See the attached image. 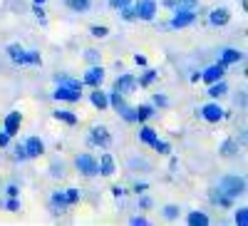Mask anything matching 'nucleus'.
Wrapping results in <instances>:
<instances>
[{
  "instance_id": "nucleus-56",
  "label": "nucleus",
  "mask_w": 248,
  "mask_h": 226,
  "mask_svg": "<svg viewBox=\"0 0 248 226\" xmlns=\"http://www.w3.org/2000/svg\"><path fill=\"white\" fill-rule=\"evenodd\" d=\"M169 157H171V154H169ZM169 167H171V169H176V167H179V159H176V157H171V161H169Z\"/></svg>"
},
{
  "instance_id": "nucleus-19",
  "label": "nucleus",
  "mask_w": 248,
  "mask_h": 226,
  "mask_svg": "<svg viewBox=\"0 0 248 226\" xmlns=\"http://www.w3.org/2000/svg\"><path fill=\"white\" fill-rule=\"evenodd\" d=\"M154 114H156V107L152 105V102H139V105H134V119H137V125L149 122Z\"/></svg>"
},
{
  "instance_id": "nucleus-35",
  "label": "nucleus",
  "mask_w": 248,
  "mask_h": 226,
  "mask_svg": "<svg viewBox=\"0 0 248 226\" xmlns=\"http://www.w3.org/2000/svg\"><path fill=\"white\" fill-rule=\"evenodd\" d=\"M119 20H124V23H137V13H134V5H124L119 8Z\"/></svg>"
},
{
  "instance_id": "nucleus-16",
  "label": "nucleus",
  "mask_w": 248,
  "mask_h": 226,
  "mask_svg": "<svg viewBox=\"0 0 248 226\" xmlns=\"http://www.w3.org/2000/svg\"><path fill=\"white\" fill-rule=\"evenodd\" d=\"M97 167H99V177H114V174H117V161H114V157H112L109 152L99 154Z\"/></svg>"
},
{
  "instance_id": "nucleus-10",
  "label": "nucleus",
  "mask_w": 248,
  "mask_h": 226,
  "mask_svg": "<svg viewBox=\"0 0 248 226\" xmlns=\"http://www.w3.org/2000/svg\"><path fill=\"white\" fill-rule=\"evenodd\" d=\"M112 90H114V92H122V95H132V92H137V75H132V72H122V75L112 82Z\"/></svg>"
},
{
  "instance_id": "nucleus-36",
  "label": "nucleus",
  "mask_w": 248,
  "mask_h": 226,
  "mask_svg": "<svg viewBox=\"0 0 248 226\" xmlns=\"http://www.w3.org/2000/svg\"><path fill=\"white\" fill-rule=\"evenodd\" d=\"M152 149H154L156 154H161V157H169V154H171V142H167V139H156Z\"/></svg>"
},
{
  "instance_id": "nucleus-14",
  "label": "nucleus",
  "mask_w": 248,
  "mask_h": 226,
  "mask_svg": "<svg viewBox=\"0 0 248 226\" xmlns=\"http://www.w3.org/2000/svg\"><path fill=\"white\" fill-rule=\"evenodd\" d=\"M243 60H246V55H243L241 48H223V50L218 52V63H223L226 67L238 65V63H243Z\"/></svg>"
},
{
  "instance_id": "nucleus-2",
  "label": "nucleus",
  "mask_w": 248,
  "mask_h": 226,
  "mask_svg": "<svg viewBox=\"0 0 248 226\" xmlns=\"http://www.w3.org/2000/svg\"><path fill=\"white\" fill-rule=\"evenodd\" d=\"M75 169L79 177H85V179H94L99 177V167H97V157L92 152H79L75 157Z\"/></svg>"
},
{
  "instance_id": "nucleus-9",
  "label": "nucleus",
  "mask_w": 248,
  "mask_h": 226,
  "mask_svg": "<svg viewBox=\"0 0 248 226\" xmlns=\"http://www.w3.org/2000/svg\"><path fill=\"white\" fill-rule=\"evenodd\" d=\"M206 20H209L211 28H226V25L231 23V10L226 8V5H218V8L206 13Z\"/></svg>"
},
{
  "instance_id": "nucleus-22",
  "label": "nucleus",
  "mask_w": 248,
  "mask_h": 226,
  "mask_svg": "<svg viewBox=\"0 0 248 226\" xmlns=\"http://www.w3.org/2000/svg\"><path fill=\"white\" fill-rule=\"evenodd\" d=\"M186 224H189V226H209L211 224V216L206 214V211H201V209H194V211L186 214Z\"/></svg>"
},
{
  "instance_id": "nucleus-29",
  "label": "nucleus",
  "mask_w": 248,
  "mask_h": 226,
  "mask_svg": "<svg viewBox=\"0 0 248 226\" xmlns=\"http://www.w3.org/2000/svg\"><path fill=\"white\" fill-rule=\"evenodd\" d=\"M199 8H201V0H176L174 13H189V10L199 13Z\"/></svg>"
},
{
  "instance_id": "nucleus-25",
  "label": "nucleus",
  "mask_w": 248,
  "mask_h": 226,
  "mask_svg": "<svg viewBox=\"0 0 248 226\" xmlns=\"http://www.w3.org/2000/svg\"><path fill=\"white\" fill-rule=\"evenodd\" d=\"M92 5H94V0H65V8L72 10V13H79V15L90 13Z\"/></svg>"
},
{
  "instance_id": "nucleus-13",
  "label": "nucleus",
  "mask_w": 248,
  "mask_h": 226,
  "mask_svg": "<svg viewBox=\"0 0 248 226\" xmlns=\"http://www.w3.org/2000/svg\"><path fill=\"white\" fill-rule=\"evenodd\" d=\"M23 145H25V152H28V157H30V159H40V157H43V154L47 152L45 142L40 139L37 134H30V137L23 142Z\"/></svg>"
},
{
  "instance_id": "nucleus-18",
  "label": "nucleus",
  "mask_w": 248,
  "mask_h": 226,
  "mask_svg": "<svg viewBox=\"0 0 248 226\" xmlns=\"http://www.w3.org/2000/svg\"><path fill=\"white\" fill-rule=\"evenodd\" d=\"M137 139L141 142V145H147V147H154V142L159 139V132H156L152 125H147V122H141L139 132H137Z\"/></svg>"
},
{
  "instance_id": "nucleus-24",
  "label": "nucleus",
  "mask_w": 248,
  "mask_h": 226,
  "mask_svg": "<svg viewBox=\"0 0 248 226\" xmlns=\"http://www.w3.org/2000/svg\"><path fill=\"white\" fill-rule=\"evenodd\" d=\"M156 80H159V70L147 67V70H144V72L137 77V87H144V90H147V87H152V85H154Z\"/></svg>"
},
{
  "instance_id": "nucleus-47",
  "label": "nucleus",
  "mask_w": 248,
  "mask_h": 226,
  "mask_svg": "<svg viewBox=\"0 0 248 226\" xmlns=\"http://www.w3.org/2000/svg\"><path fill=\"white\" fill-rule=\"evenodd\" d=\"M10 142H13V137H10L3 127H0V149H8V147H10Z\"/></svg>"
},
{
  "instance_id": "nucleus-23",
  "label": "nucleus",
  "mask_w": 248,
  "mask_h": 226,
  "mask_svg": "<svg viewBox=\"0 0 248 226\" xmlns=\"http://www.w3.org/2000/svg\"><path fill=\"white\" fill-rule=\"evenodd\" d=\"M52 117H55L57 122H62V125H67V127H77V125H79V117H77L72 110H55Z\"/></svg>"
},
{
  "instance_id": "nucleus-6",
  "label": "nucleus",
  "mask_w": 248,
  "mask_h": 226,
  "mask_svg": "<svg viewBox=\"0 0 248 226\" xmlns=\"http://www.w3.org/2000/svg\"><path fill=\"white\" fill-rule=\"evenodd\" d=\"M105 80H107V70L102 67L99 63L97 65H90L87 70H85V75H82V82H85V87H102L105 85Z\"/></svg>"
},
{
  "instance_id": "nucleus-12",
  "label": "nucleus",
  "mask_w": 248,
  "mask_h": 226,
  "mask_svg": "<svg viewBox=\"0 0 248 226\" xmlns=\"http://www.w3.org/2000/svg\"><path fill=\"white\" fill-rule=\"evenodd\" d=\"M226 72H229V67H226L223 63H216L214 65H209L206 70H201V82H206V85H211V82H216V80H223L226 77Z\"/></svg>"
},
{
  "instance_id": "nucleus-8",
  "label": "nucleus",
  "mask_w": 248,
  "mask_h": 226,
  "mask_svg": "<svg viewBox=\"0 0 248 226\" xmlns=\"http://www.w3.org/2000/svg\"><path fill=\"white\" fill-rule=\"evenodd\" d=\"M52 99L67 102V105H77V102H82V90H75V87H67V85H57L52 90Z\"/></svg>"
},
{
  "instance_id": "nucleus-55",
  "label": "nucleus",
  "mask_w": 248,
  "mask_h": 226,
  "mask_svg": "<svg viewBox=\"0 0 248 226\" xmlns=\"http://www.w3.org/2000/svg\"><path fill=\"white\" fill-rule=\"evenodd\" d=\"M236 105H241V110L246 107V95H243V90H241V95H236Z\"/></svg>"
},
{
  "instance_id": "nucleus-57",
  "label": "nucleus",
  "mask_w": 248,
  "mask_h": 226,
  "mask_svg": "<svg viewBox=\"0 0 248 226\" xmlns=\"http://www.w3.org/2000/svg\"><path fill=\"white\" fill-rule=\"evenodd\" d=\"M32 3H40V5H45V3H47V0H32Z\"/></svg>"
},
{
  "instance_id": "nucleus-34",
  "label": "nucleus",
  "mask_w": 248,
  "mask_h": 226,
  "mask_svg": "<svg viewBox=\"0 0 248 226\" xmlns=\"http://www.w3.org/2000/svg\"><path fill=\"white\" fill-rule=\"evenodd\" d=\"M0 207H3L5 211H10V214H17L20 211V196H5L3 201H0Z\"/></svg>"
},
{
  "instance_id": "nucleus-38",
  "label": "nucleus",
  "mask_w": 248,
  "mask_h": 226,
  "mask_svg": "<svg viewBox=\"0 0 248 226\" xmlns=\"http://www.w3.org/2000/svg\"><path fill=\"white\" fill-rule=\"evenodd\" d=\"M233 224H236V226H248V209H246V207L233 209Z\"/></svg>"
},
{
  "instance_id": "nucleus-41",
  "label": "nucleus",
  "mask_w": 248,
  "mask_h": 226,
  "mask_svg": "<svg viewBox=\"0 0 248 226\" xmlns=\"http://www.w3.org/2000/svg\"><path fill=\"white\" fill-rule=\"evenodd\" d=\"M152 105H154L156 110H167V107H169V97L164 95V92H154V97H152Z\"/></svg>"
},
{
  "instance_id": "nucleus-17",
  "label": "nucleus",
  "mask_w": 248,
  "mask_h": 226,
  "mask_svg": "<svg viewBox=\"0 0 248 226\" xmlns=\"http://www.w3.org/2000/svg\"><path fill=\"white\" fill-rule=\"evenodd\" d=\"M5 55H8V60H10L15 67H25V48L20 45V43H10L5 48Z\"/></svg>"
},
{
  "instance_id": "nucleus-53",
  "label": "nucleus",
  "mask_w": 248,
  "mask_h": 226,
  "mask_svg": "<svg viewBox=\"0 0 248 226\" xmlns=\"http://www.w3.org/2000/svg\"><path fill=\"white\" fill-rule=\"evenodd\" d=\"M134 65H139V67H147V57H144V55H134Z\"/></svg>"
},
{
  "instance_id": "nucleus-3",
  "label": "nucleus",
  "mask_w": 248,
  "mask_h": 226,
  "mask_svg": "<svg viewBox=\"0 0 248 226\" xmlns=\"http://www.w3.org/2000/svg\"><path fill=\"white\" fill-rule=\"evenodd\" d=\"M137 23H154L159 15V0H132Z\"/></svg>"
},
{
  "instance_id": "nucleus-26",
  "label": "nucleus",
  "mask_w": 248,
  "mask_h": 226,
  "mask_svg": "<svg viewBox=\"0 0 248 226\" xmlns=\"http://www.w3.org/2000/svg\"><path fill=\"white\" fill-rule=\"evenodd\" d=\"M218 154H221L223 159H233V157L238 154V142H236V139H223L221 147H218Z\"/></svg>"
},
{
  "instance_id": "nucleus-30",
  "label": "nucleus",
  "mask_w": 248,
  "mask_h": 226,
  "mask_svg": "<svg viewBox=\"0 0 248 226\" xmlns=\"http://www.w3.org/2000/svg\"><path fill=\"white\" fill-rule=\"evenodd\" d=\"M124 105H127V95H122V92H109V110H114V112H119Z\"/></svg>"
},
{
  "instance_id": "nucleus-39",
  "label": "nucleus",
  "mask_w": 248,
  "mask_h": 226,
  "mask_svg": "<svg viewBox=\"0 0 248 226\" xmlns=\"http://www.w3.org/2000/svg\"><path fill=\"white\" fill-rule=\"evenodd\" d=\"M65 169H67L65 161H57V159H55V161L50 164V177H52V179H62V177H65Z\"/></svg>"
},
{
  "instance_id": "nucleus-5",
  "label": "nucleus",
  "mask_w": 248,
  "mask_h": 226,
  "mask_svg": "<svg viewBox=\"0 0 248 226\" xmlns=\"http://www.w3.org/2000/svg\"><path fill=\"white\" fill-rule=\"evenodd\" d=\"M223 114H226V110L218 105V99H209L206 105L199 107V117L203 122H209V125H218V122H223L226 119Z\"/></svg>"
},
{
  "instance_id": "nucleus-51",
  "label": "nucleus",
  "mask_w": 248,
  "mask_h": 226,
  "mask_svg": "<svg viewBox=\"0 0 248 226\" xmlns=\"http://www.w3.org/2000/svg\"><path fill=\"white\" fill-rule=\"evenodd\" d=\"M109 3V8H114V10H119V8H124V5H129L132 0H107Z\"/></svg>"
},
{
  "instance_id": "nucleus-40",
  "label": "nucleus",
  "mask_w": 248,
  "mask_h": 226,
  "mask_svg": "<svg viewBox=\"0 0 248 226\" xmlns=\"http://www.w3.org/2000/svg\"><path fill=\"white\" fill-rule=\"evenodd\" d=\"M13 159L20 161V164H23V161H30V157H28V152H25V145H23V142L13 147Z\"/></svg>"
},
{
  "instance_id": "nucleus-43",
  "label": "nucleus",
  "mask_w": 248,
  "mask_h": 226,
  "mask_svg": "<svg viewBox=\"0 0 248 226\" xmlns=\"http://www.w3.org/2000/svg\"><path fill=\"white\" fill-rule=\"evenodd\" d=\"M137 196H139V209H141V211H149V209L154 207V199L147 196V192H144V194H137Z\"/></svg>"
},
{
  "instance_id": "nucleus-50",
  "label": "nucleus",
  "mask_w": 248,
  "mask_h": 226,
  "mask_svg": "<svg viewBox=\"0 0 248 226\" xmlns=\"http://www.w3.org/2000/svg\"><path fill=\"white\" fill-rule=\"evenodd\" d=\"M5 196H20V187H17V184H8V187H5Z\"/></svg>"
},
{
  "instance_id": "nucleus-46",
  "label": "nucleus",
  "mask_w": 248,
  "mask_h": 226,
  "mask_svg": "<svg viewBox=\"0 0 248 226\" xmlns=\"http://www.w3.org/2000/svg\"><path fill=\"white\" fill-rule=\"evenodd\" d=\"M137 167H141V169H147V172H149V169H152V164H149L147 159H137V157H134V159L129 161V169H137Z\"/></svg>"
},
{
  "instance_id": "nucleus-4",
  "label": "nucleus",
  "mask_w": 248,
  "mask_h": 226,
  "mask_svg": "<svg viewBox=\"0 0 248 226\" xmlns=\"http://www.w3.org/2000/svg\"><path fill=\"white\" fill-rule=\"evenodd\" d=\"M87 147L109 149V147H112V132H109L105 125H94V127H90V134H87Z\"/></svg>"
},
{
  "instance_id": "nucleus-48",
  "label": "nucleus",
  "mask_w": 248,
  "mask_h": 226,
  "mask_svg": "<svg viewBox=\"0 0 248 226\" xmlns=\"http://www.w3.org/2000/svg\"><path fill=\"white\" fill-rule=\"evenodd\" d=\"M129 224H132V226H147V224H149V219L144 216V214H137V216H132V219H129Z\"/></svg>"
},
{
  "instance_id": "nucleus-20",
  "label": "nucleus",
  "mask_w": 248,
  "mask_h": 226,
  "mask_svg": "<svg viewBox=\"0 0 248 226\" xmlns=\"http://www.w3.org/2000/svg\"><path fill=\"white\" fill-rule=\"evenodd\" d=\"M50 207H52L55 214H65V211L70 209V207H67V199H65V192L55 189V192L50 194Z\"/></svg>"
},
{
  "instance_id": "nucleus-1",
  "label": "nucleus",
  "mask_w": 248,
  "mask_h": 226,
  "mask_svg": "<svg viewBox=\"0 0 248 226\" xmlns=\"http://www.w3.org/2000/svg\"><path fill=\"white\" fill-rule=\"evenodd\" d=\"M216 189L236 201L238 196L246 194V177H241V174H223V177L218 179V187H216Z\"/></svg>"
},
{
  "instance_id": "nucleus-45",
  "label": "nucleus",
  "mask_w": 248,
  "mask_h": 226,
  "mask_svg": "<svg viewBox=\"0 0 248 226\" xmlns=\"http://www.w3.org/2000/svg\"><path fill=\"white\" fill-rule=\"evenodd\" d=\"M85 60H87L90 65H97L99 60H102V52H99V50H94V48H90V50H85Z\"/></svg>"
},
{
  "instance_id": "nucleus-42",
  "label": "nucleus",
  "mask_w": 248,
  "mask_h": 226,
  "mask_svg": "<svg viewBox=\"0 0 248 226\" xmlns=\"http://www.w3.org/2000/svg\"><path fill=\"white\" fill-rule=\"evenodd\" d=\"M90 35L97 40H105V37H109V28L107 25H90Z\"/></svg>"
},
{
  "instance_id": "nucleus-37",
  "label": "nucleus",
  "mask_w": 248,
  "mask_h": 226,
  "mask_svg": "<svg viewBox=\"0 0 248 226\" xmlns=\"http://www.w3.org/2000/svg\"><path fill=\"white\" fill-rule=\"evenodd\" d=\"M117 114H119L124 122H129V125H137V119H134V105H129V102H127V105H124Z\"/></svg>"
},
{
  "instance_id": "nucleus-32",
  "label": "nucleus",
  "mask_w": 248,
  "mask_h": 226,
  "mask_svg": "<svg viewBox=\"0 0 248 226\" xmlns=\"http://www.w3.org/2000/svg\"><path fill=\"white\" fill-rule=\"evenodd\" d=\"M40 65H43L40 50H25V67H40Z\"/></svg>"
},
{
  "instance_id": "nucleus-33",
  "label": "nucleus",
  "mask_w": 248,
  "mask_h": 226,
  "mask_svg": "<svg viewBox=\"0 0 248 226\" xmlns=\"http://www.w3.org/2000/svg\"><path fill=\"white\" fill-rule=\"evenodd\" d=\"M65 192V199H67V207L72 209V207H77V204L82 201V192L77 189V187H70V189H62Z\"/></svg>"
},
{
  "instance_id": "nucleus-28",
  "label": "nucleus",
  "mask_w": 248,
  "mask_h": 226,
  "mask_svg": "<svg viewBox=\"0 0 248 226\" xmlns=\"http://www.w3.org/2000/svg\"><path fill=\"white\" fill-rule=\"evenodd\" d=\"M55 82H57V85L75 87V90H85V82L77 80V77H70V75H55Z\"/></svg>"
},
{
  "instance_id": "nucleus-7",
  "label": "nucleus",
  "mask_w": 248,
  "mask_h": 226,
  "mask_svg": "<svg viewBox=\"0 0 248 226\" xmlns=\"http://www.w3.org/2000/svg\"><path fill=\"white\" fill-rule=\"evenodd\" d=\"M196 20H199V13H196V10H189V13H174L171 20L167 23V28H169V30H186V28H191Z\"/></svg>"
},
{
  "instance_id": "nucleus-27",
  "label": "nucleus",
  "mask_w": 248,
  "mask_h": 226,
  "mask_svg": "<svg viewBox=\"0 0 248 226\" xmlns=\"http://www.w3.org/2000/svg\"><path fill=\"white\" fill-rule=\"evenodd\" d=\"M211 201L216 204V207H221V209H233V199L221 194L218 189H211Z\"/></svg>"
},
{
  "instance_id": "nucleus-31",
  "label": "nucleus",
  "mask_w": 248,
  "mask_h": 226,
  "mask_svg": "<svg viewBox=\"0 0 248 226\" xmlns=\"http://www.w3.org/2000/svg\"><path fill=\"white\" fill-rule=\"evenodd\" d=\"M161 216L167 219V221H179V219H181V209H179V204H167V207L161 209Z\"/></svg>"
},
{
  "instance_id": "nucleus-54",
  "label": "nucleus",
  "mask_w": 248,
  "mask_h": 226,
  "mask_svg": "<svg viewBox=\"0 0 248 226\" xmlns=\"http://www.w3.org/2000/svg\"><path fill=\"white\" fill-rule=\"evenodd\" d=\"M176 5V0H161V8H167V10H174Z\"/></svg>"
},
{
  "instance_id": "nucleus-52",
  "label": "nucleus",
  "mask_w": 248,
  "mask_h": 226,
  "mask_svg": "<svg viewBox=\"0 0 248 226\" xmlns=\"http://www.w3.org/2000/svg\"><path fill=\"white\" fill-rule=\"evenodd\" d=\"M109 192H112V196H114V199H122L124 194H127V192H124V187H119V184H114V187H112Z\"/></svg>"
},
{
  "instance_id": "nucleus-11",
  "label": "nucleus",
  "mask_w": 248,
  "mask_h": 226,
  "mask_svg": "<svg viewBox=\"0 0 248 226\" xmlns=\"http://www.w3.org/2000/svg\"><path fill=\"white\" fill-rule=\"evenodd\" d=\"M0 127H3L10 137H17L20 134V127H23V112H20V110H10L3 117V125H0Z\"/></svg>"
},
{
  "instance_id": "nucleus-15",
  "label": "nucleus",
  "mask_w": 248,
  "mask_h": 226,
  "mask_svg": "<svg viewBox=\"0 0 248 226\" xmlns=\"http://www.w3.org/2000/svg\"><path fill=\"white\" fill-rule=\"evenodd\" d=\"M90 105H92L97 112H107V110H109V92H105L102 87H92V92H90Z\"/></svg>"
},
{
  "instance_id": "nucleus-49",
  "label": "nucleus",
  "mask_w": 248,
  "mask_h": 226,
  "mask_svg": "<svg viewBox=\"0 0 248 226\" xmlns=\"http://www.w3.org/2000/svg\"><path fill=\"white\" fill-rule=\"evenodd\" d=\"M147 189H149V184H147V181H137L134 187H132V192H134V194H144Z\"/></svg>"
},
{
  "instance_id": "nucleus-21",
  "label": "nucleus",
  "mask_w": 248,
  "mask_h": 226,
  "mask_svg": "<svg viewBox=\"0 0 248 226\" xmlns=\"http://www.w3.org/2000/svg\"><path fill=\"white\" fill-rule=\"evenodd\" d=\"M206 95H209V99H221V97L229 95V82H226V77H223V80L211 82L209 90H206Z\"/></svg>"
},
{
  "instance_id": "nucleus-44",
  "label": "nucleus",
  "mask_w": 248,
  "mask_h": 226,
  "mask_svg": "<svg viewBox=\"0 0 248 226\" xmlns=\"http://www.w3.org/2000/svg\"><path fill=\"white\" fill-rule=\"evenodd\" d=\"M32 13H35V17L40 20V23H47V13H45V5H40V3H32Z\"/></svg>"
}]
</instances>
